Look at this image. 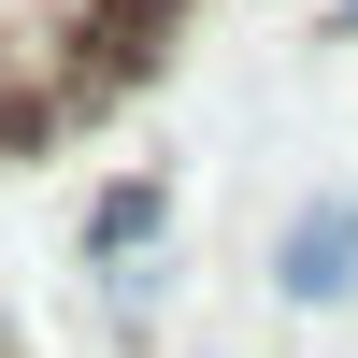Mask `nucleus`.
I'll return each mask as SVG.
<instances>
[{
  "mask_svg": "<svg viewBox=\"0 0 358 358\" xmlns=\"http://www.w3.org/2000/svg\"><path fill=\"white\" fill-rule=\"evenodd\" d=\"M358 287V201H315L287 229V301H344Z\"/></svg>",
  "mask_w": 358,
  "mask_h": 358,
  "instance_id": "f257e3e1",
  "label": "nucleus"
},
{
  "mask_svg": "<svg viewBox=\"0 0 358 358\" xmlns=\"http://www.w3.org/2000/svg\"><path fill=\"white\" fill-rule=\"evenodd\" d=\"M86 244H101V258L158 244V187H101V215H86Z\"/></svg>",
  "mask_w": 358,
  "mask_h": 358,
  "instance_id": "f03ea898",
  "label": "nucleus"
},
{
  "mask_svg": "<svg viewBox=\"0 0 358 358\" xmlns=\"http://www.w3.org/2000/svg\"><path fill=\"white\" fill-rule=\"evenodd\" d=\"M0 143H15V101H0Z\"/></svg>",
  "mask_w": 358,
  "mask_h": 358,
  "instance_id": "7ed1b4c3",
  "label": "nucleus"
}]
</instances>
